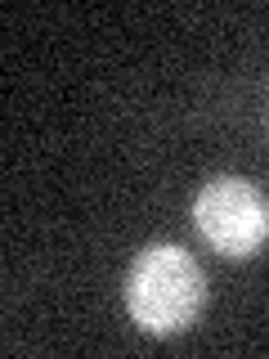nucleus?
Returning a JSON list of instances; mask_svg holds the SVG:
<instances>
[{
  "mask_svg": "<svg viewBox=\"0 0 269 359\" xmlns=\"http://www.w3.org/2000/svg\"><path fill=\"white\" fill-rule=\"evenodd\" d=\"M193 220L216 252L224 256H251L269 238V202L247 180H211L193 202Z\"/></svg>",
  "mask_w": 269,
  "mask_h": 359,
  "instance_id": "2",
  "label": "nucleus"
},
{
  "mask_svg": "<svg viewBox=\"0 0 269 359\" xmlns=\"http://www.w3.org/2000/svg\"><path fill=\"white\" fill-rule=\"evenodd\" d=\"M126 306L144 332H184L207 306V278L184 247H144L126 274Z\"/></svg>",
  "mask_w": 269,
  "mask_h": 359,
  "instance_id": "1",
  "label": "nucleus"
}]
</instances>
